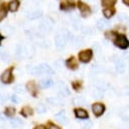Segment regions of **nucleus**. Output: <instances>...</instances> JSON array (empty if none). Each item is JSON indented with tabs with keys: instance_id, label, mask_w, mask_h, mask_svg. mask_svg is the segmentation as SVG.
<instances>
[{
	"instance_id": "nucleus-21",
	"label": "nucleus",
	"mask_w": 129,
	"mask_h": 129,
	"mask_svg": "<svg viewBox=\"0 0 129 129\" xmlns=\"http://www.w3.org/2000/svg\"><path fill=\"white\" fill-rule=\"evenodd\" d=\"M116 3V0H101V4L104 7H112Z\"/></svg>"
},
{
	"instance_id": "nucleus-37",
	"label": "nucleus",
	"mask_w": 129,
	"mask_h": 129,
	"mask_svg": "<svg viewBox=\"0 0 129 129\" xmlns=\"http://www.w3.org/2000/svg\"><path fill=\"white\" fill-rule=\"evenodd\" d=\"M49 129H61L59 126H57V125H54V124H52L51 126H50V128Z\"/></svg>"
},
{
	"instance_id": "nucleus-14",
	"label": "nucleus",
	"mask_w": 129,
	"mask_h": 129,
	"mask_svg": "<svg viewBox=\"0 0 129 129\" xmlns=\"http://www.w3.org/2000/svg\"><path fill=\"white\" fill-rule=\"evenodd\" d=\"M41 16H42V11L37 10V11H33L30 14H28L27 18H28L29 20H35V19H39Z\"/></svg>"
},
{
	"instance_id": "nucleus-35",
	"label": "nucleus",
	"mask_w": 129,
	"mask_h": 129,
	"mask_svg": "<svg viewBox=\"0 0 129 129\" xmlns=\"http://www.w3.org/2000/svg\"><path fill=\"white\" fill-rule=\"evenodd\" d=\"M5 101H6V95L0 94V104H3Z\"/></svg>"
},
{
	"instance_id": "nucleus-19",
	"label": "nucleus",
	"mask_w": 129,
	"mask_h": 129,
	"mask_svg": "<svg viewBox=\"0 0 129 129\" xmlns=\"http://www.w3.org/2000/svg\"><path fill=\"white\" fill-rule=\"evenodd\" d=\"M114 13H115V10L114 9H110V8H106V9H104L103 10V15L105 18H110V17H112L114 15Z\"/></svg>"
},
{
	"instance_id": "nucleus-13",
	"label": "nucleus",
	"mask_w": 129,
	"mask_h": 129,
	"mask_svg": "<svg viewBox=\"0 0 129 129\" xmlns=\"http://www.w3.org/2000/svg\"><path fill=\"white\" fill-rule=\"evenodd\" d=\"M75 113H76V116H77L78 118H81V119L87 118V116H88L87 112H86L84 109H82V108H77V109L75 110Z\"/></svg>"
},
{
	"instance_id": "nucleus-20",
	"label": "nucleus",
	"mask_w": 129,
	"mask_h": 129,
	"mask_svg": "<svg viewBox=\"0 0 129 129\" xmlns=\"http://www.w3.org/2000/svg\"><path fill=\"white\" fill-rule=\"evenodd\" d=\"M22 115L23 116H25V117H28V116H31L33 114V109L31 107H24L23 109H22Z\"/></svg>"
},
{
	"instance_id": "nucleus-1",
	"label": "nucleus",
	"mask_w": 129,
	"mask_h": 129,
	"mask_svg": "<svg viewBox=\"0 0 129 129\" xmlns=\"http://www.w3.org/2000/svg\"><path fill=\"white\" fill-rule=\"evenodd\" d=\"M29 73L32 75L41 76V75H51L54 73V71L52 70V68L49 64H41L38 67H34L32 69H29Z\"/></svg>"
},
{
	"instance_id": "nucleus-17",
	"label": "nucleus",
	"mask_w": 129,
	"mask_h": 129,
	"mask_svg": "<svg viewBox=\"0 0 129 129\" xmlns=\"http://www.w3.org/2000/svg\"><path fill=\"white\" fill-rule=\"evenodd\" d=\"M26 53V50L24 48V46L23 45H18L16 48V56L17 57H20V58H22L23 56H24V54Z\"/></svg>"
},
{
	"instance_id": "nucleus-34",
	"label": "nucleus",
	"mask_w": 129,
	"mask_h": 129,
	"mask_svg": "<svg viewBox=\"0 0 129 129\" xmlns=\"http://www.w3.org/2000/svg\"><path fill=\"white\" fill-rule=\"evenodd\" d=\"M5 16H6V10H5V8H1L0 9V21L2 19H4Z\"/></svg>"
},
{
	"instance_id": "nucleus-26",
	"label": "nucleus",
	"mask_w": 129,
	"mask_h": 129,
	"mask_svg": "<svg viewBox=\"0 0 129 129\" xmlns=\"http://www.w3.org/2000/svg\"><path fill=\"white\" fill-rule=\"evenodd\" d=\"M37 112L40 113V114L46 112V107H45V105H44V104H39V105L37 106Z\"/></svg>"
},
{
	"instance_id": "nucleus-28",
	"label": "nucleus",
	"mask_w": 129,
	"mask_h": 129,
	"mask_svg": "<svg viewBox=\"0 0 129 129\" xmlns=\"http://www.w3.org/2000/svg\"><path fill=\"white\" fill-rule=\"evenodd\" d=\"M0 58H1L3 61H8V60H9V55H8L6 52H1V53H0Z\"/></svg>"
},
{
	"instance_id": "nucleus-32",
	"label": "nucleus",
	"mask_w": 129,
	"mask_h": 129,
	"mask_svg": "<svg viewBox=\"0 0 129 129\" xmlns=\"http://www.w3.org/2000/svg\"><path fill=\"white\" fill-rule=\"evenodd\" d=\"M102 94H103V92H102V90H100V89H96L95 91H93V96H95V97H101Z\"/></svg>"
},
{
	"instance_id": "nucleus-38",
	"label": "nucleus",
	"mask_w": 129,
	"mask_h": 129,
	"mask_svg": "<svg viewBox=\"0 0 129 129\" xmlns=\"http://www.w3.org/2000/svg\"><path fill=\"white\" fill-rule=\"evenodd\" d=\"M34 129H46V127H45V126H43V125H39V126L35 127Z\"/></svg>"
},
{
	"instance_id": "nucleus-25",
	"label": "nucleus",
	"mask_w": 129,
	"mask_h": 129,
	"mask_svg": "<svg viewBox=\"0 0 129 129\" xmlns=\"http://www.w3.org/2000/svg\"><path fill=\"white\" fill-rule=\"evenodd\" d=\"M14 90H15L16 92L23 93V92H25V87H24V85H22V84H17V85L14 86Z\"/></svg>"
},
{
	"instance_id": "nucleus-4",
	"label": "nucleus",
	"mask_w": 129,
	"mask_h": 129,
	"mask_svg": "<svg viewBox=\"0 0 129 129\" xmlns=\"http://www.w3.org/2000/svg\"><path fill=\"white\" fill-rule=\"evenodd\" d=\"M92 58V51L91 50H85L81 51L79 55V59L82 63H88Z\"/></svg>"
},
{
	"instance_id": "nucleus-2",
	"label": "nucleus",
	"mask_w": 129,
	"mask_h": 129,
	"mask_svg": "<svg viewBox=\"0 0 129 129\" xmlns=\"http://www.w3.org/2000/svg\"><path fill=\"white\" fill-rule=\"evenodd\" d=\"M115 46L120 49H127L129 47V41L124 35H116L115 39L113 40Z\"/></svg>"
},
{
	"instance_id": "nucleus-41",
	"label": "nucleus",
	"mask_w": 129,
	"mask_h": 129,
	"mask_svg": "<svg viewBox=\"0 0 129 129\" xmlns=\"http://www.w3.org/2000/svg\"><path fill=\"white\" fill-rule=\"evenodd\" d=\"M1 40H2V37H1V35H0V42H1Z\"/></svg>"
},
{
	"instance_id": "nucleus-6",
	"label": "nucleus",
	"mask_w": 129,
	"mask_h": 129,
	"mask_svg": "<svg viewBox=\"0 0 129 129\" xmlns=\"http://www.w3.org/2000/svg\"><path fill=\"white\" fill-rule=\"evenodd\" d=\"M1 81L3 83H9L12 81V70L11 69H8L6 71H4L1 75Z\"/></svg>"
},
{
	"instance_id": "nucleus-30",
	"label": "nucleus",
	"mask_w": 129,
	"mask_h": 129,
	"mask_svg": "<svg viewBox=\"0 0 129 129\" xmlns=\"http://www.w3.org/2000/svg\"><path fill=\"white\" fill-rule=\"evenodd\" d=\"M118 19H119L120 21H122V22L128 21V17L126 16L125 14H119V15H118Z\"/></svg>"
},
{
	"instance_id": "nucleus-29",
	"label": "nucleus",
	"mask_w": 129,
	"mask_h": 129,
	"mask_svg": "<svg viewBox=\"0 0 129 129\" xmlns=\"http://www.w3.org/2000/svg\"><path fill=\"white\" fill-rule=\"evenodd\" d=\"M48 101L50 103H52V104H55V105H59V104H61V102L59 101V99H57V98H49Z\"/></svg>"
},
{
	"instance_id": "nucleus-42",
	"label": "nucleus",
	"mask_w": 129,
	"mask_h": 129,
	"mask_svg": "<svg viewBox=\"0 0 129 129\" xmlns=\"http://www.w3.org/2000/svg\"><path fill=\"white\" fill-rule=\"evenodd\" d=\"M0 129H3V128H0Z\"/></svg>"
},
{
	"instance_id": "nucleus-27",
	"label": "nucleus",
	"mask_w": 129,
	"mask_h": 129,
	"mask_svg": "<svg viewBox=\"0 0 129 129\" xmlns=\"http://www.w3.org/2000/svg\"><path fill=\"white\" fill-rule=\"evenodd\" d=\"M116 35H117V34L114 32H106V34H105L106 38H108V39H110V40H114L115 37H116Z\"/></svg>"
},
{
	"instance_id": "nucleus-36",
	"label": "nucleus",
	"mask_w": 129,
	"mask_h": 129,
	"mask_svg": "<svg viewBox=\"0 0 129 129\" xmlns=\"http://www.w3.org/2000/svg\"><path fill=\"white\" fill-rule=\"evenodd\" d=\"M73 86H74V88L78 89V88L81 87V83H80V82H74V83H73Z\"/></svg>"
},
{
	"instance_id": "nucleus-22",
	"label": "nucleus",
	"mask_w": 129,
	"mask_h": 129,
	"mask_svg": "<svg viewBox=\"0 0 129 129\" xmlns=\"http://www.w3.org/2000/svg\"><path fill=\"white\" fill-rule=\"evenodd\" d=\"M10 124L13 127H19V126L22 125V120H20L19 118H12L11 121H10Z\"/></svg>"
},
{
	"instance_id": "nucleus-18",
	"label": "nucleus",
	"mask_w": 129,
	"mask_h": 129,
	"mask_svg": "<svg viewBox=\"0 0 129 129\" xmlns=\"http://www.w3.org/2000/svg\"><path fill=\"white\" fill-rule=\"evenodd\" d=\"M51 26H52V24H51L50 21H48V20H44V21L42 22V24H41V30L48 31V30L51 29Z\"/></svg>"
},
{
	"instance_id": "nucleus-40",
	"label": "nucleus",
	"mask_w": 129,
	"mask_h": 129,
	"mask_svg": "<svg viewBox=\"0 0 129 129\" xmlns=\"http://www.w3.org/2000/svg\"><path fill=\"white\" fill-rule=\"evenodd\" d=\"M5 118H6V117H5L3 114H0V119H1V120H4Z\"/></svg>"
},
{
	"instance_id": "nucleus-15",
	"label": "nucleus",
	"mask_w": 129,
	"mask_h": 129,
	"mask_svg": "<svg viewBox=\"0 0 129 129\" xmlns=\"http://www.w3.org/2000/svg\"><path fill=\"white\" fill-rule=\"evenodd\" d=\"M19 5H20V3H19L18 0H13V1H11V2L9 3V10H10L11 12H16L17 10H18V8H19Z\"/></svg>"
},
{
	"instance_id": "nucleus-31",
	"label": "nucleus",
	"mask_w": 129,
	"mask_h": 129,
	"mask_svg": "<svg viewBox=\"0 0 129 129\" xmlns=\"http://www.w3.org/2000/svg\"><path fill=\"white\" fill-rule=\"evenodd\" d=\"M27 88H28V90H30V91H34V90H35V84H34L33 81H30V82L27 84Z\"/></svg>"
},
{
	"instance_id": "nucleus-8",
	"label": "nucleus",
	"mask_w": 129,
	"mask_h": 129,
	"mask_svg": "<svg viewBox=\"0 0 129 129\" xmlns=\"http://www.w3.org/2000/svg\"><path fill=\"white\" fill-rule=\"evenodd\" d=\"M76 6V3L73 1V0H66L64 2L61 3V9L62 10H71V9H74Z\"/></svg>"
},
{
	"instance_id": "nucleus-33",
	"label": "nucleus",
	"mask_w": 129,
	"mask_h": 129,
	"mask_svg": "<svg viewBox=\"0 0 129 129\" xmlns=\"http://www.w3.org/2000/svg\"><path fill=\"white\" fill-rule=\"evenodd\" d=\"M11 100H12L13 102H15V103H19V102H20V98H19V96H18L17 94H12Z\"/></svg>"
},
{
	"instance_id": "nucleus-24",
	"label": "nucleus",
	"mask_w": 129,
	"mask_h": 129,
	"mask_svg": "<svg viewBox=\"0 0 129 129\" xmlns=\"http://www.w3.org/2000/svg\"><path fill=\"white\" fill-rule=\"evenodd\" d=\"M116 68H117V71L119 73H123L124 72V69H125V66H124V64L121 61H118L116 63Z\"/></svg>"
},
{
	"instance_id": "nucleus-11",
	"label": "nucleus",
	"mask_w": 129,
	"mask_h": 129,
	"mask_svg": "<svg viewBox=\"0 0 129 129\" xmlns=\"http://www.w3.org/2000/svg\"><path fill=\"white\" fill-rule=\"evenodd\" d=\"M66 64H67V67L69 68V69H71V70H77L78 69V62L76 61V59L74 58V57H72V58H70L67 62H66Z\"/></svg>"
},
{
	"instance_id": "nucleus-5",
	"label": "nucleus",
	"mask_w": 129,
	"mask_h": 129,
	"mask_svg": "<svg viewBox=\"0 0 129 129\" xmlns=\"http://www.w3.org/2000/svg\"><path fill=\"white\" fill-rule=\"evenodd\" d=\"M55 44H56V47L59 50H62L66 47V44H67V39L64 35L60 34V35H57L56 38H55Z\"/></svg>"
},
{
	"instance_id": "nucleus-7",
	"label": "nucleus",
	"mask_w": 129,
	"mask_h": 129,
	"mask_svg": "<svg viewBox=\"0 0 129 129\" xmlns=\"http://www.w3.org/2000/svg\"><path fill=\"white\" fill-rule=\"evenodd\" d=\"M104 105L101 103H94L92 105V112L95 116H100L102 113L104 112Z\"/></svg>"
},
{
	"instance_id": "nucleus-3",
	"label": "nucleus",
	"mask_w": 129,
	"mask_h": 129,
	"mask_svg": "<svg viewBox=\"0 0 129 129\" xmlns=\"http://www.w3.org/2000/svg\"><path fill=\"white\" fill-rule=\"evenodd\" d=\"M78 6H79V9L81 11V14L82 17H88L91 14V9L88 5H86L85 3L79 1L78 2Z\"/></svg>"
},
{
	"instance_id": "nucleus-9",
	"label": "nucleus",
	"mask_w": 129,
	"mask_h": 129,
	"mask_svg": "<svg viewBox=\"0 0 129 129\" xmlns=\"http://www.w3.org/2000/svg\"><path fill=\"white\" fill-rule=\"evenodd\" d=\"M58 89H59V92L63 95V96H68L70 94V90L68 88V86L64 84L63 81H60L58 83Z\"/></svg>"
},
{
	"instance_id": "nucleus-23",
	"label": "nucleus",
	"mask_w": 129,
	"mask_h": 129,
	"mask_svg": "<svg viewBox=\"0 0 129 129\" xmlns=\"http://www.w3.org/2000/svg\"><path fill=\"white\" fill-rule=\"evenodd\" d=\"M15 112L16 111H15V108L14 107H7L6 108V111H5V115L11 117V116H13L15 114Z\"/></svg>"
},
{
	"instance_id": "nucleus-12",
	"label": "nucleus",
	"mask_w": 129,
	"mask_h": 129,
	"mask_svg": "<svg viewBox=\"0 0 129 129\" xmlns=\"http://www.w3.org/2000/svg\"><path fill=\"white\" fill-rule=\"evenodd\" d=\"M54 84V81L52 79H45V80H42L40 81V86L42 88H48L51 87L52 85Z\"/></svg>"
},
{
	"instance_id": "nucleus-10",
	"label": "nucleus",
	"mask_w": 129,
	"mask_h": 129,
	"mask_svg": "<svg viewBox=\"0 0 129 129\" xmlns=\"http://www.w3.org/2000/svg\"><path fill=\"white\" fill-rule=\"evenodd\" d=\"M55 119L60 122V123H64L67 121V114H66V111L64 110H61L55 115Z\"/></svg>"
},
{
	"instance_id": "nucleus-16",
	"label": "nucleus",
	"mask_w": 129,
	"mask_h": 129,
	"mask_svg": "<svg viewBox=\"0 0 129 129\" xmlns=\"http://www.w3.org/2000/svg\"><path fill=\"white\" fill-rule=\"evenodd\" d=\"M109 25V23L107 22V21H105L104 19H99L98 21H97L96 23V26L98 29H100V30H102V29H105L107 26Z\"/></svg>"
},
{
	"instance_id": "nucleus-39",
	"label": "nucleus",
	"mask_w": 129,
	"mask_h": 129,
	"mask_svg": "<svg viewBox=\"0 0 129 129\" xmlns=\"http://www.w3.org/2000/svg\"><path fill=\"white\" fill-rule=\"evenodd\" d=\"M123 3H124L125 5L129 6V0H123Z\"/></svg>"
}]
</instances>
